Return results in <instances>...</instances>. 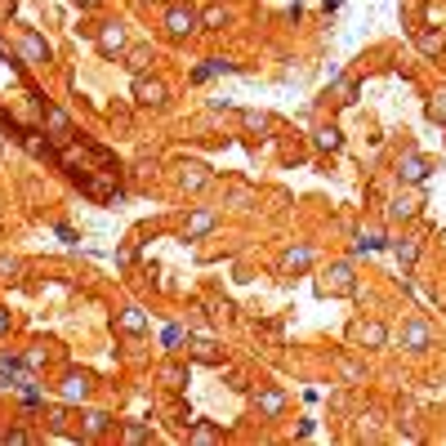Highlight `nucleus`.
Wrapping results in <instances>:
<instances>
[{"label": "nucleus", "mask_w": 446, "mask_h": 446, "mask_svg": "<svg viewBox=\"0 0 446 446\" xmlns=\"http://www.w3.org/2000/svg\"><path fill=\"white\" fill-rule=\"evenodd\" d=\"M353 268L348 263H330L326 272H321V281H317V290L321 295H353Z\"/></svg>", "instance_id": "nucleus-1"}, {"label": "nucleus", "mask_w": 446, "mask_h": 446, "mask_svg": "<svg viewBox=\"0 0 446 446\" xmlns=\"http://www.w3.org/2000/svg\"><path fill=\"white\" fill-rule=\"evenodd\" d=\"M196 23H201V14H196V9L170 5V14H165V32H170V36H192Z\"/></svg>", "instance_id": "nucleus-2"}, {"label": "nucleus", "mask_w": 446, "mask_h": 446, "mask_svg": "<svg viewBox=\"0 0 446 446\" xmlns=\"http://www.w3.org/2000/svg\"><path fill=\"white\" fill-rule=\"evenodd\" d=\"M165 81H156V76H143L139 72V81H134V99L143 103V108H161V103H165Z\"/></svg>", "instance_id": "nucleus-3"}, {"label": "nucleus", "mask_w": 446, "mask_h": 446, "mask_svg": "<svg viewBox=\"0 0 446 446\" xmlns=\"http://www.w3.org/2000/svg\"><path fill=\"white\" fill-rule=\"evenodd\" d=\"M429 344H433V330H429V321L411 317V321L402 326V348H411V353H424Z\"/></svg>", "instance_id": "nucleus-4"}, {"label": "nucleus", "mask_w": 446, "mask_h": 446, "mask_svg": "<svg viewBox=\"0 0 446 446\" xmlns=\"http://www.w3.org/2000/svg\"><path fill=\"white\" fill-rule=\"evenodd\" d=\"M18 59L36 68V63H45V59H50V45H45L36 32H23V36H18Z\"/></svg>", "instance_id": "nucleus-5"}, {"label": "nucleus", "mask_w": 446, "mask_h": 446, "mask_svg": "<svg viewBox=\"0 0 446 446\" xmlns=\"http://www.w3.org/2000/svg\"><path fill=\"white\" fill-rule=\"evenodd\" d=\"M397 179H406V183H424V179H429V161H424L420 152L402 156V161H397Z\"/></svg>", "instance_id": "nucleus-6"}, {"label": "nucleus", "mask_w": 446, "mask_h": 446, "mask_svg": "<svg viewBox=\"0 0 446 446\" xmlns=\"http://www.w3.org/2000/svg\"><path fill=\"white\" fill-rule=\"evenodd\" d=\"M214 223H219V214H214V210H196V214H192V219H187V223H183V236H187V241H196V236H205V232H214Z\"/></svg>", "instance_id": "nucleus-7"}, {"label": "nucleus", "mask_w": 446, "mask_h": 446, "mask_svg": "<svg viewBox=\"0 0 446 446\" xmlns=\"http://www.w3.org/2000/svg\"><path fill=\"white\" fill-rule=\"evenodd\" d=\"M205 183H210V170H205L201 161H192V165H183V174H179V187H183V192H201Z\"/></svg>", "instance_id": "nucleus-8"}, {"label": "nucleus", "mask_w": 446, "mask_h": 446, "mask_svg": "<svg viewBox=\"0 0 446 446\" xmlns=\"http://www.w3.org/2000/svg\"><path fill=\"white\" fill-rule=\"evenodd\" d=\"M99 50L103 54H121V50H125V27H121V23H108L99 32Z\"/></svg>", "instance_id": "nucleus-9"}, {"label": "nucleus", "mask_w": 446, "mask_h": 446, "mask_svg": "<svg viewBox=\"0 0 446 446\" xmlns=\"http://www.w3.org/2000/svg\"><path fill=\"white\" fill-rule=\"evenodd\" d=\"M85 397H90V375H68V379H63V402H85Z\"/></svg>", "instance_id": "nucleus-10"}, {"label": "nucleus", "mask_w": 446, "mask_h": 446, "mask_svg": "<svg viewBox=\"0 0 446 446\" xmlns=\"http://www.w3.org/2000/svg\"><path fill=\"white\" fill-rule=\"evenodd\" d=\"M353 335H357V339H362V344H366V348H384V344H388V330H384V326H379V321H362V326H357V330H353Z\"/></svg>", "instance_id": "nucleus-11"}, {"label": "nucleus", "mask_w": 446, "mask_h": 446, "mask_svg": "<svg viewBox=\"0 0 446 446\" xmlns=\"http://www.w3.org/2000/svg\"><path fill=\"white\" fill-rule=\"evenodd\" d=\"M308 263H312L308 245H290V250L281 254V272H299V268H308Z\"/></svg>", "instance_id": "nucleus-12"}, {"label": "nucleus", "mask_w": 446, "mask_h": 446, "mask_svg": "<svg viewBox=\"0 0 446 446\" xmlns=\"http://www.w3.org/2000/svg\"><path fill=\"white\" fill-rule=\"evenodd\" d=\"M116 326L125 330V335H143V330H148V317H143V308H125V312L116 317Z\"/></svg>", "instance_id": "nucleus-13"}, {"label": "nucleus", "mask_w": 446, "mask_h": 446, "mask_svg": "<svg viewBox=\"0 0 446 446\" xmlns=\"http://www.w3.org/2000/svg\"><path fill=\"white\" fill-rule=\"evenodd\" d=\"M254 406H259L263 415H281V406H286V393H281V388H268V393H254Z\"/></svg>", "instance_id": "nucleus-14"}, {"label": "nucleus", "mask_w": 446, "mask_h": 446, "mask_svg": "<svg viewBox=\"0 0 446 446\" xmlns=\"http://www.w3.org/2000/svg\"><path fill=\"white\" fill-rule=\"evenodd\" d=\"M415 210H420V196H397V201L388 205V219H411Z\"/></svg>", "instance_id": "nucleus-15"}, {"label": "nucleus", "mask_w": 446, "mask_h": 446, "mask_svg": "<svg viewBox=\"0 0 446 446\" xmlns=\"http://www.w3.org/2000/svg\"><path fill=\"white\" fill-rule=\"evenodd\" d=\"M45 125H50L54 134H68L72 121H68V112H63V108H45Z\"/></svg>", "instance_id": "nucleus-16"}, {"label": "nucleus", "mask_w": 446, "mask_h": 446, "mask_svg": "<svg viewBox=\"0 0 446 446\" xmlns=\"http://www.w3.org/2000/svg\"><path fill=\"white\" fill-rule=\"evenodd\" d=\"M108 424H112V415L90 411V415H85V438H99V433H108Z\"/></svg>", "instance_id": "nucleus-17"}, {"label": "nucleus", "mask_w": 446, "mask_h": 446, "mask_svg": "<svg viewBox=\"0 0 446 446\" xmlns=\"http://www.w3.org/2000/svg\"><path fill=\"white\" fill-rule=\"evenodd\" d=\"M148 63H152V50H148V45H134V50H130V59H125V68L130 72H148Z\"/></svg>", "instance_id": "nucleus-18"}, {"label": "nucleus", "mask_w": 446, "mask_h": 446, "mask_svg": "<svg viewBox=\"0 0 446 446\" xmlns=\"http://www.w3.org/2000/svg\"><path fill=\"white\" fill-rule=\"evenodd\" d=\"M18 272H23V263L14 254H0V281H18Z\"/></svg>", "instance_id": "nucleus-19"}, {"label": "nucleus", "mask_w": 446, "mask_h": 446, "mask_svg": "<svg viewBox=\"0 0 446 446\" xmlns=\"http://www.w3.org/2000/svg\"><path fill=\"white\" fill-rule=\"evenodd\" d=\"M317 148H321V152H335V148H339V130L321 125V130H317Z\"/></svg>", "instance_id": "nucleus-20"}, {"label": "nucleus", "mask_w": 446, "mask_h": 446, "mask_svg": "<svg viewBox=\"0 0 446 446\" xmlns=\"http://www.w3.org/2000/svg\"><path fill=\"white\" fill-rule=\"evenodd\" d=\"M187 438H192V442H219V429H214V424H196Z\"/></svg>", "instance_id": "nucleus-21"}, {"label": "nucleus", "mask_w": 446, "mask_h": 446, "mask_svg": "<svg viewBox=\"0 0 446 446\" xmlns=\"http://www.w3.org/2000/svg\"><path fill=\"white\" fill-rule=\"evenodd\" d=\"M241 121H245V130H268V116H263V112H241Z\"/></svg>", "instance_id": "nucleus-22"}, {"label": "nucleus", "mask_w": 446, "mask_h": 446, "mask_svg": "<svg viewBox=\"0 0 446 446\" xmlns=\"http://www.w3.org/2000/svg\"><path fill=\"white\" fill-rule=\"evenodd\" d=\"M420 50H424V54H438V50H442V36H433V32H420Z\"/></svg>", "instance_id": "nucleus-23"}, {"label": "nucleus", "mask_w": 446, "mask_h": 446, "mask_svg": "<svg viewBox=\"0 0 446 446\" xmlns=\"http://www.w3.org/2000/svg\"><path fill=\"white\" fill-rule=\"evenodd\" d=\"M201 23H205V27H223V9H205Z\"/></svg>", "instance_id": "nucleus-24"}, {"label": "nucleus", "mask_w": 446, "mask_h": 446, "mask_svg": "<svg viewBox=\"0 0 446 446\" xmlns=\"http://www.w3.org/2000/svg\"><path fill=\"white\" fill-rule=\"evenodd\" d=\"M125 442H148V429H143V424H130V429H125Z\"/></svg>", "instance_id": "nucleus-25"}, {"label": "nucleus", "mask_w": 446, "mask_h": 446, "mask_svg": "<svg viewBox=\"0 0 446 446\" xmlns=\"http://www.w3.org/2000/svg\"><path fill=\"white\" fill-rule=\"evenodd\" d=\"M433 116H442V121H446V94H442L438 103H433Z\"/></svg>", "instance_id": "nucleus-26"}, {"label": "nucleus", "mask_w": 446, "mask_h": 446, "mask_svg": "<svg viewBox=\"0 0 446 446\" xmlns=\"http://www.w3.org/2000/svg\"><path fill=\"white\" fill-rule=\"evenodd\" d=\"M5 330H9V312H0V335H5Z\"/></svg>", "instance_id": "nucleus-27"}, {"label": "nucleus", "mask_w": 446, "mask_h": 446, "mask_svg": "<svg viewBox=\"0 0 446 446\" xmlns=\"http://www.w3.org/2000/svg\"><path fill=\"white\" fill-rule=\"evenodd\" d=\"M170 5H174V0H170Z\"/></svg>", "instance_id": "nucleus-28"}]
</instances>
